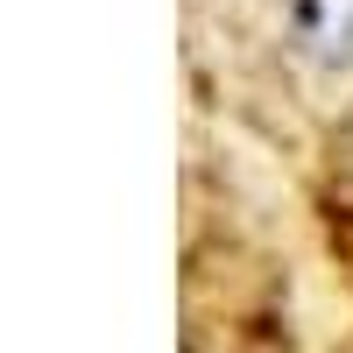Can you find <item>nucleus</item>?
<instances>
[{"instance_id":"f257e3e1","label":"nucleus","mask_w":353,"mask_h":353,"mask_svg":"<svg viewBox=\"0 0 353 353\" xmlns=\"http://www.w3.org/2000/svg\"><path fill=\"white\" fill-rule=\"evenodd\" d=\"M304 43L325 57H346L353 50V0H304Z\"/></svg>"}]
</instances>
